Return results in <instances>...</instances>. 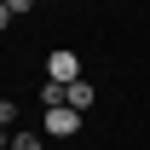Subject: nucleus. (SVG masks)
<instances>
[{
  "label": "nucleus",
  "mask_w": 150,
  "mask_h": 150,
  "mask_svg": "<svg viewBox=\"0 0 150 150\" xmlns=\"http://www.w3.org/2000/svg\"><path fill=\"white\" fill-rule=\"evenodd\" d=\"M81 121H87V115H81V110H69V104H52L40 127L52 133V139H69V133H81Z\"/></svg>",
  "instance_id": "1"
},
{
  "label": "nucleus",
  "mask_w": 150,
  "mask_h": 150,
  "mask_svg": "<svg viewBox=\"0 0 150 150\" xmlns=\"http://www.w3.org/2000/svg\"><path fill=\"white\" fill-rule=\"evenodd\" d=\"M46 81H64V87H69V81H81V58H75L69 46H58V52L46 58Z\"/></svg>",
  "instance_id": "2"
},
{
  "label": "nucleus",
  "mask_w": 150,
  "mask_h": 150,
  "mask_svg": "<svg viewBox=\"0 0 150 150\" xmlns=\"http://www.w3.org/2000/svg\"><path fill=\"white\" fill-rule=\"evenodd\" d=\"M93 81H69V87H64V104H69V110H81V115H87V110H93Z\"/></svg>",
  "instance_id": "3"
},
{
  "label": "nucleus",
  "mask_w": 150,
  "mask_h": 150,
  "mask_svg": "<svg viewBox=\"0 0 150 150\" xmlns=\"http://www.w3.org/2000/svg\"><path fill=\"white\" fill-rule=\"evenodd\" d=\"M40 104H46V110H52V104H64V81H46V87H40Z\"/></svg>",
  "instance_id": "4"
},
{
  "label": "nucleus",
  "mask_w": 150,
  "mask_h": 150,
  "mask_svg": "<svg viewBox=\"0 0 150 150\" xmlns=\"http://www.w3.org/2000/svg\"><path fill=\"white\" fill-rule=\"evenodd\" d=\"M12 150H40V139L35 133H12Z\"/></svg>",
  "instance_id": "5"
},
{
  "label": "nucleus",
  "mask_w": 150,
  "mask_h": 150,
  "mask_svg": "<svg viewBox=\"0 0 150 150\" xmlns=\"http://www.w3.org/2000/svg\"><path fill=\"white\" fill-rule=\"evenodd\" d=\"M6 121H18V104H12V98H0V127H6Z\"/></svg>",
  "instance_id": "6"
},
{
  "label": "nucleus",
  "mask_w": 150,
  "mask_h": 150,
  "mask_svg": "<svg viewBox=\"0 0 150 150\" xmlns=\"http://www.w3.org/2000/svg\"><path fill=\"white\" fill-rule=\"evenodd\" d=\"M6 6H12V18H29L35 12V0H6Z\"/></svg>",
  "instance_id": "7"
},
{
  "label": "nucleus",
  "mask_w": 150,
  "mask_h": 150,
  "mask_svg": "<svg viewBox=\"0 0 150 150\" xmlns=\"http://www.w3.org/2000/svg\"><path fill=\"white\" fill-rule=\"evenodd\" d=\"M6 23H12V6H6V0H0V29H6Z\"/></svg>",
  "instance_id": "8"
},
{
  "label": "nucleus",
  "mask_w": 150,
  "mask_h": 150,
  "mask_svg": "<svg viewBox=\"0 0 150 150\" xmlns=\"http://www.w3.org/2000/svg\"><path fill=\"white\" fill-rule=\"evenodd\" d=\"M0 150H12V133H6V127H0Z\"/></svg>",
  "instance_id": "9"
}]
</instances>
